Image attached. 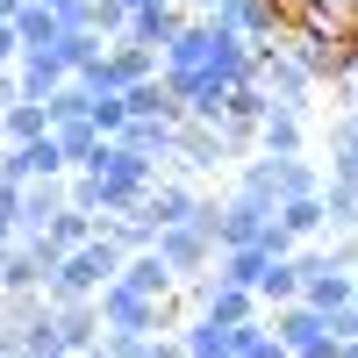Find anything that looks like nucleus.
<instances>
[{
  "instance_id": "obj_1",
  "label": "nucleus",
  "mask_w": 358,
  "mask_h": 358,
  "mask_svg": "<svg viewBox=\"0 0 358 358\" xmlns=\"http://www.w3.org/2000/svg\"><path fill=\"white\" fill-rule=\"evenodd\" d=\"M158 72H165V86H187V79H222V86H236V79L251 72V43L236 36L229 22L187 15V22H179V36L158 50Z\"/></svg>"
},
{
  "instance_id": "obj_2",
  "label": "nucleus",
  "mask_w": 358,
  "mask_h": 358,
  "mask_svg": "<svg viewBox=\"0 0 358 358\" xmlns=\"http://www.w3.org/2000/svg\"><path fill=\"white\" fill-rule=\"evenodd\" d=\"M115 273H122V244H115L108 229H94L86 244H72V251L43 273V301H94Z\"/></svg>"
},
{
  "instance_id": "obj_3",
  "label": "nucleus",
  "mask_w": 358,
  "mask_h": 358,
  "mask_svg": "<svg viewBox=\"0 0 358 358\" xmlns=\"http://www.w3.org/2000/svg\"><path fill=\"white\" fill-rule=\"evenodd\" d=\"M236 187L244 194H265V201H294V194H315L322 187V165L308 151H251V158H236Z\"/></svg>"
},
{
  "instance_id": "obj_4",
  "label": "nucleus",
  "mask_w": 358,
  "mask_h": 358,
  "mask_svg": "<svg viewBox=\"0 0 358 358\" xmlns=\"http://www.w3.org/2000/svg\"><path fill=\"white\" fill-rule=\"evenodd\" d=\"M229 244H265V251H294V236L273 222V201L265 194H244V187H229L222 201H215V251H229Z\"/></svg>"
},
{
  "instance_id": "obj_5",
  "label": "nucleus",
  "mask_w": 358,
  "mask_h": 358,
  "mask_svg": "<svg viewBox=\"0 0 358 358\" xmlns=\"http://www.w3.org/2000/svg\"><path fill=\"white\" fill-rule=\"evenodd\" d=\"M251 79L273 94V108H294V115H308V108H315V94H322V86H315L301 65H294L280 43H251Z\"/></svg>"
},
{
  "instance_id": "obj_6",
  "label": "nucleus",
  "mask_w": 358,
  "mask_h": 358,
  "mask_svg": "<svg viewBox=\"0 0 358 358\" xmlns=\"http://www.w3.org/2000/svg\"><path fill=\"white\" fill-rule=\"evenodd\" d=\"M265 322H273V337H280L294 358H337V337L322 330V308H308V301H280V308H265Z\"/></svg>"
},
{
  "instance_id": "obj_7",
  "label": "nucleus",
  "mask_w": 358,
  "mask_h": 358,
  "mask_svg": "<svg viewBox=\"0 0 358 358\" xmlns=\"http://www.w3.org/2000/svg\"><path fill=\"white\" fill-rule=\"evenodd\" d=\"M151 251L172 265V280H194V273L215 265V236H208L201 222H165V229L151 236Z\"/></svg>"
},
{
  "instance_id": "obj_8",
  "label": "nucleus",
  "mask_w": 358,
  "mask_h": 358,
  "mask_svg": "<svg viewBox=\"0 0 358 358\" xmlns=\"http://www.w3.org/2000/svg\"><path fill=\"white\" fill-rule=\"evenodd\" d=\"M172 165L187 172V179H201V172L229 165V151H222V129H215V122H194V115H179V122H172Z\"/></svg>"
},
{
  "instance_id": "obj_9",
  "label": "nucleus",
  "mask_w": 358,
  "mask_h": 358,
  "mask_svg": "<svg viewBox=\"0 0 358 358\" xmlns=\"http://www.w3.org/2000/svg\"><path fill=\"white\" fill-rule=\"evenodd\" d=\"M287 15H294V0H222V8L208 15V22H229L244 43H280Z\"/></svg>"
},
{
  "instance_id": "obj_10",
  "label": "nucleus",
  "mask_w": 358,
  "mask_h": 358,
  "mask_svg": "<svg viewBox=\"0 0 358 358\" xmlns=\"http://www.w3.org/2000/svg\"><path fill=\"white\" fill-rule=\"evenodd\" d=\"M65 172V151H57V136L43 129V136H29V143H0V179H57Z\"/></svg>"
},
{
  "instance_id": "obj_11",
  "label": "nucleus",
  "mask_w": 358,
  "mask_h": 358,
  "mask_svg": "<svg viewBox=\"0 0 358 358\" xmlns=\"http://www.w3.org/2000/svg\"><path fill=\"white\" fill-rule=\"evenodd\" d=\"M194 208H201V187H194V179H165V172H158L151 187H143V208H136V215L165 229V222H194Z\"/></svg>"
},
{
  "instance_id": "obj_12",
  "label": "nucleus",
  "mask_w": 358,
  "mask_h": 358,
  "mask_svg": "<svg viewBox=\"0 0 358 358\" xmlns=\"http://www.w3.org/2000/svg\"><path fill=\"white\" fill-rule=\"evenodd\" d=\"M179 22H187V8H179V0H151V8H129V22H122V43L165 50V43L179 36ZM108 43H115V36H108Z\"/></svg>"
},
{
  "instance_id": "obj_13",
  "label": "nucleus",
  "mask_w": 358,
  "mask_h": 358,
  "mask_svg": "<svg viewBox=\"0 0 358 358\" xmlns=\"http://www.w3.org/2000/svg\"><path fill=\"white\" fill-rule=\"evenodd\" d=\"M172 337H179V358H236V322H215L201 308H187V322Z\"/></svg>"
},
{
  "instance_id": "obj_14",
  "label": "nucleus",
  "mask_w": 358,
  "mask_h": 358,
  "mask_svg": "<svg viewBox=\"0 0 358 358\" xmlns=\"http://www.w3.org/2000/svg\"><path fill=\"white\" fill-rule=\"evenodd\" d=\"M65 208V172L57 179H22V208H15V236L29 244V236H43V222Z\"/></svg>"
},
{
  "instance_id": "obj_15",
  "label": "nucleus",
  "mask_w": 358,
  "mask_h": 358,
  "mask_svg": "<svg viewBox=\"0 0 358 358\" xmlns=\"http://www.w3.org/2000/svg\"><path fill=\"white\" fill-rule=\"evenodd\" d=\"M72 79V65L57 50H22L15 57V86H22V101H43V94H57V86Z\"/></svg>"
},
{
  "instance_id": "obj_16",
  "label": "nucleus",
  "mask_w": 358,
  "mask_h": 358,
  "mask_svg": "<svg viewBox=\"0 0 358 358\" xmlns=\"http://www.w3.org/2000/svg\"><path fill=\"white\" fill-rule=\"evenodd\" d=\"M50 330L65 351H94L101 344V308L94 301H50Z\"/></svg>"
},
{
  "instance_id": "obj_17",
  "label": "nucleus",
  "mask_w": 358,
  "mask_h": 358,
  "mask_svg": "<svg viewBox=\"0 0 358 358\" xmlns=\"http://www.w3.org/2000/svg\"><path fill=\"white\" fill-rule=\"evenodd\" d=\"M322 151H330V179H358V108H330Z\"/></svg>"
},
{
  "instance_id": "obj_18",
  "label": "nucleus",
  "mask_w": 358,
  "mask_h": 358,
  "mask_svg": "<svg viewBox=\"0 0 358 358\" xmlns=\"http://www.w3.org/2000/svg\"><path fill=\"white\" fill-rule=\"evenodd\" d=\"M122 287H136V294H151V301H165V294L179 287L172 280V265L158 258V251H122V273H115Z\"/></svg>"
},
{
  "instance_id": "obj_19",
  "label": "nucleus",
  "mask_w": 358,
  "mask_h": 358,
  "mask_svg": "<svg viewBox=\"0 0 358 358\" xmlns=\"http://www.w3.org/2000/svg\"><path fill=\"white\" fill-rule=\"evenodd\" d=\"M273 222L294 236V244H315V236L330 229V215H322V194H294V201H280V208H273Z\"/></svg>"
},
{
  "instance_id": "obj_20",
  "label": "nucleus",
  "mask_w": 358,
  "mask_h": 358,
  "mask_svg": "<svg viewBox=\"0 0 358 358\" xmlns=\"http://www.w3.org/2000/svg\"><path fill=\"white\" fill-rule=\"evenodd\" d=\"M122 143H129L136 158H151V165H172V122H165V115H129Z\"/></svg>"
},
{
  "instance_id": "obj_21",
  "label": "nucleus",
  "mask_w": 358,
  "mask_h": 358,
  "mask_svg": "<svg viewBox=\"0 0 358 358\" xmlns=\"http://www.w3.org/2000/svg\"><path fill=\"white\" fill-rule=\"evenodd\" d=\"M258 151H308V115L265 108V115H258Z\"/></svg>"
},
{
  "instance_id": "obj_22",
  "label": "nucleus",
  "mask_w": 358,
  "mask_h": 358,
  "mask_svg": "<svg viewBox=\"0 0 358 358\" xmlns=\"http://www.w3.org/2000/svg\"><path fill=\"white\" fill-rule=\"evenodd\" d=\"M122 108H129V115H165V122H179V115H187V108L172 101L165 72H151V79H129V86H122Z\"/></svg>"
},
{
  "instance_id": "obj_23",
  "label": "nucleus",
  "mask_w": 358,
  "mask_h": 358,
  "mask_svg": "<svg viewBox=\"0 0 358 358\" xmlns=\"http://www.w3.org/2000/svg\"><path fill=\"white\" fill-rule=\"evenodd\" d=\"M43 273H50V265L29 251L22 236H15L8 251H0V294H29V287H43Z\"/></svg>"
},
{
  "instance_id": "obj_24",
  "label": "nucleus",
  "mask_w": 358,
  "mask_h": 358,
  "mask_svg": "<svg viewBox=\"0 0 358 358\" xmlns=\"http://www.w3.org/2000/svg\"><path fill=\"white\" fill-rule=\"evenodd\" d=\"M301 301L308 308H344L351 301V273H344V265H315V273L301 280Z\"/></svg>"
},
{
  "instance_id": "obj_25",
  "label": "nucleus",
  "mask_w": 358,
  "mask_h": 358,
  "mask_svg": "<svg viewBox=\"0 0 358 358\" xmlns=\"http://www.w3.org/2000/svg\"><path fill=\"white\" fill-rule=\"evenodd\" d=\"M43 129H50L43 101H8V108H0V143H29V136H43Z\"/></svg>"
},
{
  "instance_id": "obj_26",
  "label": "nucleus",
  "mask_w": 358,
  "mask_h": 358,
  "mask_svg": "<svg viewBox=\"0 0 358 358\" xmlns=\"http://www.w3.org/2000/svg\"><path fill=\"white\" fill-rule=\"evenodd\" d=\"M322 215H330V229H358V179H330L322 172Z\"/></svg>"
},
{
  "instance_id": "obj_27",
  "label": "nucleus",
  "mask_w": 358,
  "mask_h": 358,
  "mask_svg": "<svg viewBox=\"0 0 358 358\" xmlns=\"http://www.w3.org/2000/svg\"><path fill=\"white\" fill-rule=\"evenodd\" d=\"M280 301H301V273H294V258H273L258 273V308H280Z\"/></svg>"
},
{
  "instance_id": "obj_28",
  "label": "nucleus",
  "mask_w": 358,
  "mask_h": 358,
  "mask_svg": "<svg viewBox=\"0 0 358 358\" xmlns=\"http://www.w3.org/2000/svg\"><path fill=\"white\" fill-rule=\"evenodd\" d=\"M265 108H273V94H265V86L244 72V79L229 86V101H222V122H251V129H258V115H265Z\"/></svg>"
},
{
  "instance_id": "obj_29",
  "label": "nucleus",
  "mask_w": 358,
  "mask_h": 358,
  "mask_svg": "<svg viewBox=\"0 0 358 358\" xmlns=\"http://www.w3.org/2000/svg\"><path fill=\"white\" fill-rule=\"evenodd\" d=\"M236 358H294L280 337H273V322L251 315V322H236Z\"/></svg>"
},
{
  "instance_id": "obj_30",
  "label": "nucleus",
  "mask_w": 358,
  "mask_h": 358,
  "mask_svg": "<svg viewBox=\"0 0 358 358\" xmlns=\"http://www.w3.org/2000/svg\"><path fill=\"white\" fill-rule=\"evenodd\" d=\"M108 65H115V79L129 86V79H151V72H158V50H143V43H122V36H115V43H108Z\"/></svg>"
},
{
  "instance_id": "obj_31",
  "label": "nucleus",
  "mask_w": 358,
  "mask_h": 358,
  "mask_svg": "<svg viewBox=\"0 0 358 358\" xmlns=\"http://www.w3.org/2000/svg\"><path fill=\"white\" fill-rule=\"evenodd\" d=\"M86 101H94V94H86L79 79H65V86H57V94H43V115H50V129L79 122V115H86Z\"/></svg>"
},
{
  "instance_id": "obj_32",
  "label": "nucleus",
  "mask_w": 358,
  "mask_h": 358,
  "mask_svg": "<svg viewBox=\"0 0 358 358\" xmlns=\"http://www.w3.org/2000/svg\"><path fill=\"white\" fill-rule=\"evenodd\" d=\"M50 301H43V287H29V294H0V330H29Z\"/></svg>"
},
{
  "instance_id": "obj_33",
  "label": "nucleus",
  "mask_w": 358,
  "mask_h": 358,
  "mask_svg": "<svg viewBox=\"0 0 358 358\" xmlns=\"http://www.w3.org/2000/svg\"><path fill=\"white\" fill-rule=\"evenodd\" d=\"M101 43H108V36H94V29H57V57H65L72 72L86 65V57H101Z\"/></svg>"
},
{
  "instance_id": "obj_34",
  "label": "nucleus",
  "mask_w": 358,
  "mask_h": 358,
  "mask_svg": "<svg viewBox=\"0 0 358 358\" xmlns=\"http://www.w3.org/2000/svg\"><path fill=\"white\" fill-rule=\"evenodd\" d=\"M86 122H94L101 136H122V122H129V108H122V94H94V101H86Z\"/></svg>"
},
{
  "instance_id": "obj_35",
  "label": "nucleus",
  "mask_w": 358,
  "mask_h": 358,
  "mask_svg": "<svg viewBox=\"0 0 358 358\" xmlns=\"http://www.w3.org/2000/svg\"><path fill=\"white\" fill-rule=\"evenodd\" d=\"M122 22H129L122 0H94V36H122Z\"/></svg>"
},
{
  "instance_id": "obj_36",
  "label": "nucleus",
  "mask_w": 358,
  "mask_h": 358,
  "mask_svg": "<svg viewBox=\"0 0 358 358\" xmlns=\"http://www.w3.org/2000/svg\"><path fill=\"white\" fill-rule=\"evenodd\" d=\"M322 330H330L337 344H344V337H358V308H351V301H344V308H322Z\"/></svg>"
},
{
  "instance_id": "obj_37",
  "label": "nucleus",
  "mask_w": 358,
  "mask_h": 358,
  "mask_svg": "<svg viewBox=\"0 0 358 358\" xmlns=\"http://www.w3.org/2000/svg\"><path fill=\"white\" fill-rule=\"evenodd\" d=\"M15 50H22L15 43V22H0V65H15Z\"/></svg>"
},
{
  "instance_id": "obj_38",
  "label": "nucleus",
  "mask_w": 358,
  "mask_h": 358,
  "mask_svg": "<svg viewBox=\"0 0 358 358\" xmlns=\"http://www.w3.org/2000/svg\"><path fill=\"white\" fill-rule=\"evenodd\" d=\"M8 101H22V86H15V65H0V108Z\"/></svg>"
},
{
  "instance_id": "obj_39",
  "label": "nucleus",
  "mask_w": 358,
  "mask_h": 358,
  "mask_svg": "<svg viewBox=\"0 0 358 358\" xmlns=\"http://www.w3.org/2000/svg\"><path fill=\"white\" fill-rule=\"evenodd\" d=\"M179 8H187V15H215L222 0H179Z\"/></svg>"
},
{
  "instance_id": "obj_40",
  "label": "nucleus",
  "mask_w": 358,
  "mask_h": 358,
  "mask_svg": "<svg viewBox=\"0 0 358 358\" xmlns=\"http://www.w3.org/2000/svg\"><path fill=\"white\" fill-rule=\"evenodd\" d=\"M0 358H15V330H0Z\"/></svg>"
},
{
  "instance_id": "obj_41",
  "label": "nucleus",
  "mask_w": 358,
  "mask_h": 358,
  "mask_svg": "<svg viewBox=\"0 0 358 358\" xmlns=\"http://www.w3.org/2000/svg\"><path fill=\"white\" fill-rule=\"evenodd\" d=\"M337 358H358V337H344V344H337Z\"/></svg>"
},
{
  "instance_id": "obj_42",
  "label": "nucleus",
  "mask_w": 358,
  "mask_h": 358,
  "mask_svg": "<svg viewBox=\"0 0 358 358\" xmlns=\"http://www.w3.org/2000/svg\"><path fill=\"white\" fill-rule=\"evenodd\" d=\"M15 8H22V0H0V22H15Z\"/></svg>"
},
{
  "instance_id": "obj_43",
  "label": "nucleus",
  "mask_w": 358,
  "mask_h": 358,
  "mask_svg": "<svg viewBox=\"0 0 358 358\" xmlns=\"http://www.w3.org/2000/svg\"><path fill=\"white\" fill-rule=\"evenodd\" d=\"M344 79H351V86H358V50H351V65H344Z\"/></svg>"
},
{
  "instance_id": "obj_44",
  "label": "nucleus",
  "mask_w": 358,
  "mask_h": 358,
  "mask_svg": "<svg viewBox=\"0 0 358 358\" xmlns=\"http://www.w3.org/2000/svg\"><path fill=\"white\" fill-rule=\"evenodd\" d=\"M50 358H86V351H50Z\"/></svg>"
},
{
  "instance_id": "obj_45",
  "label": "nucleus",
  "mask_w": 358,
  "mask_h": 358,
  "mask_svg": "<svg viewBox=\"0 0 358 358\" xmlns=\"http://www.w3.org/2000/svg\"><path fill=\"white\" fill-rule=\"evenodd\" d=\"M351 308H358V273H351Z\"/></svg>"
},
{
  "instance_id": "obj_46",
  "label": "nucleus",
  "mask_w": 358,
  "mask_h": 358,
  "mask_svg": "<svg viewBox=\"0 0 358 358\" xmlns=\"http://www.w3.org/2000/svg\"><path fill=\"white\" fill-rule=\"evenodd\" d=\"M36 8H50V0H36Z\"/></svg>"
},
{
  "instance_id": "obj_47",
  "label": "nucleus",
  "mask_w": 358,
  "mask_h": 358,
  "mask_svg": "<svg viewBox=\"0 0 358 358\" xmlns=\"http://www.w3.org/2000/svg\"><path fill=\"white\" fill-rule=\"evenodd\" d=\"M86 358H101V351H86Z\"/></svg>"
}]
</instances>
